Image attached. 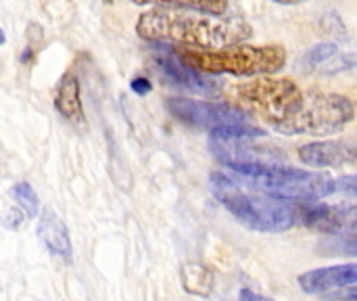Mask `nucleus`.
<instances>
[{"instance_id":"1","label":"nucleus","mask_w":357,"mask_h":301,"mask_svg":"<svg viewBox=\"0 0 357 301\" xmlns=\"http://www.w3.org/2000/svg\"><path fill=\"white\" fill-rule=\"evenodd\" d=\"M136 34L151 44L218 50L245 44L253 27L241 17H215L180 8H149L136 21Z\"/></svg>"},{"instance_id":"2","label":"nucleus","mask_w":357,"mask_h":301,"mask_svg":"<svg viewBox=\"0 0 357 301\" xmlns=\"http://www.w3.org/2000/svg\"><path fill=\"white\" fill-rule=\"evenodd\" d=\"M209 189L215 199L247 228L257 233H284L299 222V203L264 195L241 180L213 172Z\"/></svg>"},{"instance_id":"3","label":"nucleus","mask_w":357,"mask_h":301,"mask_svg":"<svg viewBox=\"0 0 357 301\" xmlns=\"http://www.w3.org/2000/svg\"><path fill=\"white\" fill-rule=\"evenodd\" d=\"M180 61L207 75H270L284 67L287 50L278 44L249 46L236 44L218 50H197L174 46Z\"/></svg>"},{"instance_id":"4","label":"nucleus","mask_w":357,"mask_h":301,"mask_svg":"<svg viewBox=\"0 0 357 301\" xmlns=\"http://www.w3.org/2000/svg\"><path fill=\"white\" fill-rule=\"evenodd\" d=\"M232 172L243 178L241 180L243 184L282 201H295V203L320 201L337 191V180L331 178L328 174L289 168L282 163L238 166Z\"/></svg>"},{"instance_id":"5","label":"nucleus","mask_w":357,"mask_h":301,"mask_svg":"<svg viewBox=\"0 0 357 301\" xmlns=\"http://www.w3.org/2000/svg\"><path fill=\"white\" fill-rule=\"evenodd\" d=\"M236 96L249 115L278 128L299 113L305 101V90L289 78L257 75L255 80L241 84L236 88Z\"/></svg>"},{"instance_id":"6","label":"nucleus","mask_w":357,"mask_h":301,"mask_svg":"<svg viewBox=\"0 0 357 301\" xmlns=\"http://www.w3.org/2000/svg\"><path fill=\"white\" fill-rule=\"evenodd\" d=\"M354 117L356 107L347 96L307 90L299 113L274 130L287 136H331L345 130Z\"/></svg>"},{"instance_id":"7","label":"nucleus","mask_w":357,"mask_h":301,"mask_svg":"<svg viewBox=\"0 0 357 301\" xmlns=\"http://www.w3.org/2000/svg\"><path fill=\"white\" fill-rule=\"evenodd\" d=\"M165 109L178 122L197 130H205L209 132V136L224 128L251 122L249 113L243 107L224 101L218 103V101H192L184 96H172L165 101Z\"/></svg>"},{"instance_id":"8","label":"nucleus","mask_w":357,"mask_h":301,"mask_svg":"<svg viewBox=\"0 0 357 301\" xmlns=\"http://www.w3.org/2000/svg\"><path fill=\"white\" fill-rule=\"evenodd\" d=\"M153 59L161 78L169 86H176L180 90L195 92V94H207V96H213L222 90V84L215 75H207L184 65L180 57L176 54V48L169 44H155Z\"/></svg>"},{"instance_id":"9","label":"nucleus","mask_w":357,"mask_h":301,"mask_svg":"<svg viewBox=\"0 0 357 301\" xmlns=\"http://www.w3.org/2000/svg\"><path fill=\"white\" fill-rule=\"evenodd\" d=\"M257 140L259 138H247V140L209 138V149L213 157L230 170L238 166H274L284 161V155L276 147L257 145Z\"/></svg>"},{"instance_id":"10","label":"nucleus","mask_w":357,"mask_h":301,"mask_svg":"<svg viewBox=\"0 0 357 301\" xmlns=\"http://www.w3.org/2000/svg\"><path fill=\"white\" fill-rule=\"evenodd\" d=\"M299 222L326 235H354L357 233V203H299Z\"/></svg>"},{"instance_id":"11","label":"nucleus","mask_w":357,"mask_h":301,"mask_svg":"<svg viewBox=\"0 0 357 301\" xmlns=\"http://www.w3.org/2000/svg\"><path fill=\"white\" fill-rule=\"evenodd\" d=\"M297 155L307 168H345L357 161V145L351 140H316L299 147Z\"/></svg>"},{"instance_id":"12","label":"nucleus","mask_w":357,"mask_h":301,"mask_svg":"<svg viewBox=\"0 0 357 301\" xmlns=\"http://www.w3.org/2000/svg\"><path fill=\"white\" fill-rule=\"evenodd\" d=\"M299 287L310 295H324L328 291L357 287V264H341L303 272L299 277Z\"/></svg>"},{"instance_id":"13","label":"nucleus","mask_w":357,"mask_h":301,"mask_svg":"<svg viewBox=\"0 0 357 301\" xmlns=\"http://www.w3.org/2000/svg\"><path fill=\"white\" fill-rule=\"evenodd\" d=\"M38 237H40L42 245L52 256H56L65 262H71L73 249H71L69 230L54 212H44V216L40 218V224H38Z\"/></svg>"},{"instance_id":"14","label":"nucleus","mask_w":357,"mask_h":301,"mask_svg":"<svg viewBox=\"0 0 357 301\" xmlns=\"http://www.w3.org/2000/svg\"><path fill=\"white\" fill-rule=\"evenodd\" d=\"M54 109L69 122H82L84 119V109H82V96H79V80L75 73L67 71L54 94Z\"/></svg>"},{"instance_id":"15","label":"nucleus","mask_w":357,"mask_h":301,"mask_svg":"<svg viewBox=\"0 0 357 301\" xmlns=\"http://www.w3.org/2000/svg\"><path fill=\"white\" fill-rule=\"evenodd\" d=\"M138 4H155L161 8H180V10H195L205 15L224 17L228 10V0H134Z\"/></svg>"},{"instance_id":"16","label":"nucleus","mask_w":357,"mask_h":301,"mask_svg":"<svg viewBox=\"0 0 357 301\" xmlns=\"http://www.w3.org/2000/svg\"><path fill=\"white\" fill-rule=\"evenodd\" d=\"M180 277H182L184 289L192 295L207 298L213 289V272L205 264H197V262L186 264V266H182Z\"/></svg>"},{"instance_id":"17","label":"nucleus","mask_w":357,"mask_h":301,"mask_svg":"<svg viewBox=\"0 0 357 301\" xmlns=\"http://www.w3.org/2000/svg\"><path fill=\"white\" fill-rule=\"evenodd\" d=\"M10 197L17 201V205L23 210V214L27 218H36L40 214V199L36 195V191L31 189V184L27 182H17L10 189Z\"/></svg>"},{"instance_id":"18","label":"nucleus","mask_w":357,"mask_h":301,"mask_svg":"<svg viewBox=\"0 0 357 301\" xmlns=\"http://www.w3.org/2000/svg\"><path fill=\"white\" fill-rule=\"evenodd\" d=\"M335 54H339V46H337L335 42H320V44L312 46V48L305 52L301 65H303L305 69H318V67H322L324 63H328Z\"/></svg>"},{"instance_id":"19","label":"nucleus","mask_w":357,"mask_h":301,"mask_svg":"<svg viewBox=\"0 0 357 301\" xmlns=\"http://www.w3.org/2000/svg\"><path fill=\"white\" fill-rule=\"evenodd\" d=\"M322 73L326 75H337V73H347V71H357V52H339L335 54L328 63H324Z\"/></svg>"},{"instance_id":"20","label":"nucleus","mask_w":357,"mask_h":301,"mask_svg":"<svg viewBox=\"0 0 357 301\" xmlns=\"http://www.w3.org/2000/svg\"><path fill=\"white\" fill-rule=\"evenodd\" d=\"M326 251L331 254H343V256H357V233L354 235H337L324 243Z\"/></svg>"},{"instance_id":"21","label":"nucleus","mask_w":357,"mask_h":301,"mask_svg":"<svg viewBox=\"0 0 357 301\" xmlns=\"http://www.w3.org/2000/svg\"><path fill=\"white\" fill-rule=\"evenodd\" d=\"M322 301H357V287H347V289H339V291H328L324 295H320Z\"/></svg>"},{"instance_id":"22","label":"nucleus","mask_w":357,"mask_h":301,"mask_svg":"<svg viewBox=\"0 0 357 301\" xmlns=\"http://www.w3.org/2000/svg\"><path fill=\"white\" fill-rule=\"evenodd\" d=\"M23 222V212L21 210H8L4 212V216L0 218V224L6 228V230H17Z\"/></svg>"},{"instance_id":"23","label":"nucleus","mask_w":357,"mask_h":301,"mask_svg":"<svg viewBox=\"0 0 357 301\" xmlns=\"http://www.w3.org/2000/svg\"><path fill=\"white\" fill-rule=\"evenodd\" d=\"M337 191L347 193V195H351V197H357V174L339 178V180H337Z\"/></svg>"},{"instance_id":"24","label":"nucleus","mask_w":357,"mask_h":301,"mask_svg":"<svg viewBox=\"0 0 357 301\" xmlns=\"http://www.w3.org/2000/svg\"><path fill=\"white\" fill-rule=\"evenodd\" d=\"M130 88H132V92H136L138 96H144V94H149L151 92V82L146 80V78H134L132 82H130Z\"/></svg>"},{"instance_id":"25","label":"nucleus","mask_w":357,"mask_h":301,"mask_svg":"<svg viewBox=\"0 0 357 301\" xmlns=\"http://www.w3.org/2000/svg\"><path fill=\"white\" fill-rule=\"evenodd\" d=\"M238 301H274V300H270V298H266V295H261V293H255V291H251V289H243Z\"/></svg>"},{"instance_id":"26","label":"nucleus","mask_w":357,"mask_h":301,"mask_svg":"<svg viewBox=\"0 0 357 301\" xmlns=\"http://www.w3.org/2000/svg\"><path fill=\"white\" fill-rule=\"evenodd\" d=\"M33 59V48H25V52L21 54V63H29Z\"/></svg>"},{"instance_id":"27","label":"nucleus","mask_w":357,"mask_h":301,"mask_svg":"<svg viewBox=\"0 0 357 301\" xmlns=\"http://www.w3.org/2000/svg\"><path fill=\"white\" fill-rule=\"evenodd\" d=\"M276 4H299V2H305V0H272Z\"/></svg>"},{"instance_id":"28","label":"nucleus","mask_w":357,"mask_h":301,"mask_svg":"<svg viewBox=\"0 0 357 301\" xmlns=\"http://www.w3.org/2000/svg\"><path fill=\"white\" fill-rule=\"evenodd\" d=\"M4 42H6V36H4V31H2V29H0V46H2V44H4Z\"/></svg>"}]
</instances>
